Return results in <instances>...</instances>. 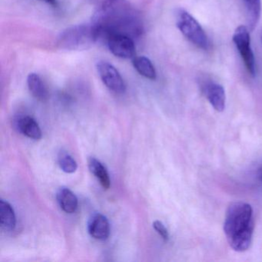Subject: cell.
Returning a JSON list of instances; mask_svg holds the SVG:
<instances>
[{
    "label": "cell",
    "mask_w": 262,
    "mask_h": 262,
    "mask_svg": "<svg viewBox=\"0 0 262 262\" xmlns=\"http://www.w3.org/2000/svg\"><path fill=\"white\" fill-rule=\"evenodd\" d=\"M56 199L62 211L68 214L76 212L79 205L76 194L66 187H62L56 193Z\"/></svg>",
    "instance_id": "11"
},
{
    "label": "cell",
    "mask_w": 262,
    "mask_h": 262,
    "mask_svg": "<svg viewBox=\"0 0 262 262\" xmlns=\"http://www.w3.org/2000/svg\"><path fill=\"white\" fill-rule=\"evenodd\" d=\"M257 177L258 179L259 182L262 184V163L259 165L258 168L257 170Z\"/></svg>",
    "instance_id": "19"
},
{
    "label": "cell",
    "mask_w": 262,
    "mask_h": 262,
    "mask_svg": "<svg viewBox=\"0 0 262 262\" xmlns=\"http://www.w3.org/2000/svg\"><path fill=\"white\" fill-rule=\"evenodd\" d=\"M202 91L211 106L217 112H223L225 108L226 96L225 89L222 85L214 82L204 84Z\"/></svg>",
    "instance_id": "8"
},
{
    "label": "cell",
    "mask_w": 262,
    "mask_h": 262,
    "mask_svg": "<svg viewBox=\"0 0 262 262\" xmlns=\"http://www.w3.org/2000/svg\"><path fill=\"white\" fill-rule=\"evenodd\" d=\"M88 165L92 174L96 176L101 185L105 189H108L111 185V180L106 168L94 157H90L89 159Z\"/></svg>",
    "instance_id": "14"
},
{
    "label": "cell",
    "mask_w": 262,
    "mask_h": 262,
    "mask_svg": "<svg viewBox=\"0 0 262 262\" xmlns=\"http://www.w3.org/2000/svg\"><path fill=\"white\" fill-rule=\"evenodd\" d=\"M176 26L182 34L198 48L208 50L209 39L199 23L188 12L182 9L176 11Z\"/></svg>",
    "instance_id": "4"
},
{
    "label": "cell",
    "mask_w": 262,
    "mask_h": 262,
    "mask_svg": "<svg viewBox=\"0 0 262 262\" xmlns=\"http://www.w3.org/2000/svg\"><path fill=\"white\" fill-rule=\"evenodd\" d=\"M260 40H261V42H262V33H261V35H260Z\"/></svg>",
    "instance_id": "21"
},
{
    "label": "cell",
    "mask_w": 262,
    "mask_h": 262,
    "mask_svg": "<svg viewBox=\"0 0 262 262\" xmlns=\"http://www.w3.org/2000/svg\"><path fill=\"white\" fill-rule=\"evenodd\" d=\"M18 130L24 136L34 140L42 138V131L36 120L31 116H22L16 122Z\"/></svg>",
    "instance_id": "10"
},
{
    "label": "cell",
    "mask_w": 262,
    "mask_h": 262,
    "mask_svg": "<svg viewBox=\"0 0 262 262\" xmlns=\"http://www.w3.org/2000/svg\"><path fill=\"white\" fill-rule=\"evenodd\" d=\"M27 85L31 94L41 102L48 99L49 92L40 76L36 73H30L27 77Z\"/></svg>",
    "instance_id": "12"
},
{
    "label": "cell",
    "mask_w": 262,
    "mask_h": 262,
    "mask_svg": "<svg viewBox=\"0 0 262 262\" xmlns=\"http://www.w3.org/2000/svg\"><path fill=\"white\" fill-rule=\"evenodd\" d=\"M97 71L104 85L116 94H122L126 90V85L123 78L117 69L110 62L99 61L97 63Z\"/></svg>",
    "instance_id": "6"
},
{
    "label": "cell",
    "mask_w": 262,
    "mask_h": 262,
    "mask_svg": "<svg viewBox=\"0 0 262 262\" xmlns=\"http://www.w3.org/2000/svg\"><path fill=\"white\" fill-rule=\"evenodd\" d=\"M245 10L248 25L251 30L258 24L261 13V0H242Z\"/></svg>",
    "instance_id": "15"
},
{
    "label": "cell",
    "mask_w": 262,
    "mask_h": 262,
    "mask_svg": "<svg viewBox=\"0 0 262 262\" xmlns=\"http://www.w3.org/2000/svg\"><path fill=\"white\" fill-rule=\"evenodd\" d=\"M232 40L245 63L248 73L252 77L256 76V62L251 46V38L248 29L245 26H239L232 36Z\"/></svg>",
    "instance_id": "5"
},
{
    "label": "cell",
    "mask_w": 262,
    "mask_h": 262,
    "mask_svg": "<svg viewBox=\"0 0 262 262\" xmlns=\"http://www.w3.org/2000/svg\"><path fill=\"white\" fill-rule=\"evenodd\" d=\"M88 231L96 240L108 239L110 235V224L107 217L100 213L92 214L88 221Z\"/></svg>",
    "instance_id": "9"
},
{
    "label": "cell",
    "mask_w": 262,
    "mask_h": 262,
    "mask_svg": "<svg viewBox=\"0 0 262 262\" xmlns=\"http://www.w3.org/2000/svg\"><path fill=\"white\" fill-rule=\"evenodd\" d=\"M254 227L253 209L249 204L236 202L229 205L224 222V232L234 251L243 252L249 248Z\"/></svg>",
    "instance_id": "2"
},
{
    "label": "cell",
    "mask_w": 262,
    "mask_h": 262,
    "mask_svg": "<svg viewBox=\"0 0 262 262\" xmlns=\"http://www.w3.org/2000/svg\"><path fill=\"white\" fill-rule=\"evenodd\" d=\"M57 46L62 50H82L97 42L93 24L73 26L62 32L57 38Z\"/></svg>",
    "instance_id": "3"
},
{
    "label": "cell",
    "mask_w": 262,
    "mask_h": 262,
    "mask_svg": "<svg viewBox=\"0 0 262 262\" xmlns=\"http://www.w3.org/2000/svg\"><path fill=\"white\" fill-rule=\"evenodd\" d=\"M0 224L3 229L7 231L14 230L16 225V217L14 209L7 201L0 200Z\"/></svg>",
    "instance_id": "13"
},
{
    "label": "cell",
    "mask_w": 262,
    "mask_h": 262,
    "mask_svg": "<svg viewBox=\"0 0 262 262\" xmlns=\"http://www.w3.org/2000/svg\"><path fill=\"white\" fill-rule=\"evenodd\" d=\"M112 53L121 59H132L136 54L134 39L123 35H113L105 42Z\"/></svg>",
    "instance_id": "7"
},
{
    "label": "cell",
    "mask_w": 262,
    "mask_h": 262,
    "mask_svg": "<svg viewBox=\"0 0 262 262\" xmlns=\"http://www.w3.org/2000/svg\"><path fill=\"white\" fill-rule=\"evenodd\" d=\"M42 1H44V2L47 3V4H50L52 7H57V0H42Z\"/></svg>",
    "instance_id": "20"
},
{
    "label": "cell",
    "mask_w": 262,
    "mask_h": 262,
    "mask_svg": "<svg viewBox=\"0 0 262 262\" xmlns=\"http://www.w3.org/2000/svg\"><path fill=\"white\" fill-rule=\"evenodd\" d=\"M133 67L136 71L146 79L155 80L156 79V70L154 65L148 58L145 56L134 57L133 61Z\"/></svg>",
    "instance_id": "16"
},
{
    "label": "cell",
    "mask_w": 262,
    "mask_h": 262,
    "mask_svg": "<svg viewBox=\"0 0 262 262\" xmlns=\"http://www.w3.org/2000/svg\"><path fill=\"white\" fill-rule=\"evenodd\" d=\"M92 24L97 42L104 43L113 35H123L135 39L144 33L140 13L128 0H104Z\"/></svg>",
    "instance_id": "1"
},
{
    "label": "cell",
    "mask_w": 262,
    "mask_h": 262,
    "mask_svg": "<svg viewBox=\"0 0 262 262\" xmlns=\"http://www.w3.org/2000/svg\"><path fill=\"white\" fill-rule=\"evenodd\" d=\"M58 163L61 169L68 174L74 173L77 170V162L68 151L64 150L59 151L58 155Z\"/></svg>",
    "instance_id": "17"
},
{
    "label": "cell",
    "mask_w": 262,
    "mask_h": 262,
    "mask_svg": "<svg viewBox=\"0 0 262 262\" xmlns=\"http://www.w3.org/2000/svg\"><path fill=\"white\" fill-rule=\"evenodd\" d=\"M153 228L156 230V232L162 237L165 242H167L169 239V234H168V230L160 221H155L153 222Z\"/></svg>",
    "instance_id": "18"
}]
</instances>
